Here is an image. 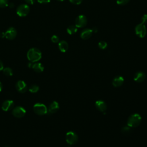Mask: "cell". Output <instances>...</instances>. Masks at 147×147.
<instances>
[{
    "instance_id": "obj_1",
    "label": "cell",
    "mask_w": 147,
    "mask_h": 147,
    "mask_svg": "<svg viewBox=\"0 0 147 147\" xmlns=\"http://www.w3.org/2000/svg\"><path fill=\"white\" fill-rule=\"evenodd\" d=\"M41 57L42 54L41 51L36 48H30L27 53V57L28 60L32 63L39 61L41 59Z\"/></svg>"
},
{
    "instance_id": "obj_12",
    "label": "cell",
    "mask_w": 147,
    "mask_h": 147,
    "mask_svg": "<svg viewBox=\"0 0 147 147\" xmlns=\"http://www.w3.org/2000/svg\"><path fill=\"white\" fill-rule=\"evenodd\" d=\"M14 106V102L11 100H7L3 102L2 105V109L3 111H7L11 110Z\"/></svg>"
},
{
    "instance_id": "obj_4",
    "label": "cell",
    "mask_w": 147,
    "mask_h": 147,
    "mask_svg": "<svg viewBox=\"0 0 147 147\" xmlns=\"http://www.w3.org/2000/svg\"><path fill=\"white\" fill-rule=\"evenodd\" d=\"M30 11V8L27 4H21L17 8V14L20 17H25L27 16Z\"/></svg>"
},
{
    "instance_id": "obj_28",
    "label": "cell",
    "mask_w": 147,
    "mask_h": 147,
    "mask_svg": "<svg viewBox=\"0 0 147 147\" xmlns=\"http://www.w3.org/2000/svg\"><path fill=\"white\" fill-rule=\"evenodd\" d=\"M69 1H70V2H71L74 5H79L83 1V0H69Z\"/></svg>"
},
{
    "instance_id": "obj_8",
    "label": "cell",
    "mask_w": 147,
    "mask_h": 147,
    "mask_svg": "<svg viewBox=\"0 0 147 147\" xmlns=\"http://www.w3.org/2000/svg\"><path fill=\"white\" fill-rule=\"evenodd\" d=\"M17 32L16 29L13 27L9 28L5 32V37L8 40H13L17 36Z\"/></svg>"
},
{
    "instance_id": "obj_17",
    "label": "cell",
    "mask_w": 147,
    "mask_h": 147,
    "mask_svg": "<svg viewBox=\"0 0 147 147\" xmlns=\"http://www.w3.org/2000/svg\"><path fill=\"white\" fill-rule=\"evenodd\" d=\"M59 49L61 52H65L68 49V44L67 41L62 40L59 42L58 44Z\"/></svg>"
},
{
    "instance_id": "obj_3",
    "label": "cell",
    "mask_w": 147,
    "mask_h": 147,
    "mask_svg": "<svg viewBox=\"0 0 147 147\" xmlns=\"http://www.w3.org/2000/svg\"><path fill=\"white\" fill-rule=\"evenodd\" d=\"M33 110L34 113L40 115H43L47 113L48 109L47 107L42 103H37L33 106Z\"/></svg>"
},
{
    "instance_id": "obj_32",
    "label": "cell",
    "mask_w": 147,
    "mask_h": 147,
    "mask_svg": "<svg viewBox=\"0 0 147 147\" xmlns=\"http://www.w3.org/2000/svg\"><path fill=\"white\" fill-rule=\"evenodd\" d=\"M3 64L2 62L0 60V71L3 70Z\"/></svg>"
},
{
    "instance_id": "obj_33",
    "label": "cell",
    "mask_w": 147,
    "mask_h": 147,
    "mask_svg": "<svg viewBox=\"0 0 147 147\" xmlns=\"http://www.w3.org/2000/svg\"><path fill=\"white\" fill-rule=\"evenodd\" d=\"M0 37H1V38L5 37V33L4 32H0Z\"/></svg>"
},
{
    "instance_id": "obj_10",
    "label": "cell",
    "mask_w": 147,
    "mask_h": 147,
    "mask_svg": "<svg viewBox=\"0 0 147 147\" xmlns=\"http://www.w3.org/2000/svg\"><path fill=\"white\" fill-rule=\"evenodd\" d=\"M16 87L17 91L21 93L25 92L28 89L26 84L23 80L18 81L16 84Z\"/></svg>"
},
{
    "instance_id": "obj_18",
    "label": "cell",
    "mask_w": 147,
    "mask_h": 147,
    "mask_svg": "<svg viewBox=\"0 0 147 147\" xmlns=\"http://www.w3.org/2000/svg\"><path fill=\"white\" fill-rule=\"evenodd\" d=\"M32 68L36 72H41L44 69L43 65L40 63H36L33 64Z\"/></svg>"
},
{
    "instance_id": "obj_22",
    "label": "cell",
    "mask_w": 147,
    "mask_h": 147,
    "mask_svg": "<svg viewBox=\"0 0 147 147\" xmlns=\"http://www.w3.org/2000/svg\"><path fill=\"white\" fill-rule=\"evenodd\" d=\"M39 90V87L37 85H32L29 88V91L30 92H32V93H35V92H37Z\"/></svg>"
},
{
    "instance_id": "obj_23",
    "label": "cell",
    "mask_w": 147,
    "mask_h": 147,
    "mask_svg": "<svg viewBox=\"0 0 147 147\" xmlns=\"http://www.w3.org/2000/svg\"><path fill=\"white\" fill-rule=\"evenodd\" d=\"M98 47H99V48H100L101 49H105L107 48V44L106 42L103 41H101L98 43Z\"/></svg>"
},
{
    "instance_id": "obj_21",
    "label": "cell",
    "mask_w": 147,
    "mask_h": 147,
    "mask_svg": "<svg viewBox=\"0 0 147 147\" xmlns=\"http://www.w3.org/2000/svg\"><path fill=\"white\" fill-rule=\"evenodd\" d=\"M131 128L130 126H129L128 125L127 126H123L122 129H121V132L124 134H127L128 133H129L131 131Z\"/></svg>"
},
{
    "instance_id": "obj_11",
    "label": "cell",
    "mask_w": 147,
    "mask_h": 147,
    "mask_svg": "<svg viewBox=\"0 0 147 147\" xmlns=\"http://www.w3.org/2000/svg\"><path fill=\"white\" fill-rule=\"evenodd\" d=\"M145 74L142 71H138L136 72L134 76V80L138 83L142 82L145 79Z\"/></svg>"
},
{
    "instance_id": "obj_5",
    "label": "cell",
    "mask_w": 147,
    "mask_h": 147,
    "mask_svg": "<svg viewBox=\"0 0 147 147\" xmlns=\"http://www.w3.org/2000/svg\"><path fill=\"white\" fill-rule=\"evenodd\" d=\"M65 140L68 144L74 145L78 142V136L75 132L72 131H69L66 134Z\"/></svg>"
},
{
    "instance_id": "obj_31",
    "label": "cell",
    "mask_w": 147,
    "mask_h": 147,
    "mask_svg": "<svg viewBox=\"0 0 147 147\" xmlns=\"http://www.w3.org/2000/svg\"><path fill=\"white\" fill-rule=\"evenodd\" d=\"M8 6H9L10 8H13V7H14V3H13L10 2V3H9Z\"/></svg>"
},
{
    "instance_id": "obj_15",
    "label": "cell",
    "mask_w": 147,
    "mask_h": 147,
    "mask_svg": "<svg viewBox=\"0 0 147 147\" xmlns=\"http://www.w3.org/2000/svg\"><path fill=\"white\" fill-rule=\"evenodd\" d=\"M93 33L92 29H85L80 33V37L83 40H87L90 38Z\"/></svg>"
},
{
    "instance_id": "obj_30",
    "label": "cell",
    "mask_w": 147,
    "mask_h": 147,
    "mask_svg": "<svg viewBox=\"0 0 147 147\" xmlns=\"http://www.w3.org/2000/svg\"><path fill=\"white\" fill-rule=\"evenodd\" d=\"M37 1L40 3H49L51 0H37Z\"/></svg>"
},
{
    "instance_id": "obj_19",
    "label": "cell",
    "mask_w": 147,
    "mask_h": 147,
    "mask_svg": "<svg viewBox=\"0 0 147 147\" xmlns=\"http://www.w3.org/2000/svg\"><path fill=\"white\" fill-rule=\"evenodd\" d=\"M78 31V28L75 25H70L67 29V32L69 34H74Z\"/></svg>"
},
{
    "instance_id": "obj_7",
    "label": "cell",
    "mask_w": 147,
    "mask_h": 147,
    "mask_svg": "<svg viewBox=\"0 0 147 147\" xmlns=\"http://www.w3.org/2000/svg\"><path fill=\"white\" fill-rule=\"evenodd\" d=\"M87 24V18L84 15L78 16L75 20V25L78 28H83Z\"/></svg>"
},
{
    "instance_id": "obj_39",
    "label": "cell",
    "mask_w": 147,
    "mask_h": 147,
    "mask_svg": "<svg viewBox=\"0 0 147 147\" xmlns=\"http://www.w3.org/2000/svg\"><path fill=\"white\" fill-rule=\"evenodd\" d=\"M68 147H70V146H68Z\"/></svg>"
},
{
    "instance_id": "obj_6",
    "label": "cell",
    "mask_w": 147,
    "mask_h": 147,
    "mask_svg": "<svg viewBox=\"0 0 147 147\" xmlns=\"http://www.w3.org/2000/svg\"><path fill=\"white\" fill-rule=\"evenodd\" d=\"M146 28L145 24H139L135 27L136 34L140 38H144L146 34Z\"/></svg>"
},
{
    "instance_id": "obj_35",
    "label": "cell",
    "mask_w": 147,
    "mask_h": 147,
    "mask_svg": "<svg viewBox=\"0 0 147 147\" xmlns=\"http://www.w3.org/2000/svg\"><path fill=\"white\" fill-rule=\"evenodd\" d=\"M92 31H93V33H94V32L96 33V32H97V29H96V27L92 29Z\"/></svg>"
},
{
    "instance_id": "obj_20",
    "label": "cell",
    "mask_w": 147,
    "mask_h": 147,
    "mask_svg": "<svg viewBox=\"0 0 147 147\" xmlns=\"http://www.w3.org/2000/svg\"><path fill=\"white\" fill-rule=\"evenodd\" d=\"M3 74L7 76H10L13 75V71L9 67H6V68H3Z\"/></svg>"
},
{
    "instance_id": "obj_25",
    "label": "cell",
    "mask_w": 147,
    "mask_h": 147,
    "mask_svg": "<svg viewBox=\"0 0 147 147\" xmlns=\"http://www.w3.org/2000/svg\"><path fill=\"white\" fill-rule=\"evenodd\" d=\"M130 0H117V3L119 5H125Z\"/></svg>"
},
{
    "instance_id": "obj_36",
    "label": "cell",
    "mask_w": 147,
    "mask_h": 147,
    "mask_svg": "<svg viewBox=\"0 0 147 147\" xmlns=\"http://www.w3.org/2000/svg\"><path fill=\"white\" fill-rule=\"evenodd\" d=\"M2 89V84L1 82H0V91H1Z\"/></svg>"
},
{
    "instance_id": "obj_37",
    "label": "cell",
    "mask_w": 147,
    "mask_h": 147,
    "mask_svg": "<svg viewBox=\"0 0 147 147\" xmlns=\"http://www.w3.org/2000/svg\"><path fill=\"white\" fill-rule=\"evenodd\" d=\"M57 1H64V0H57Z\"/></svg>"
},
{
    "instance_id": "obj_16",
    "label": "cell",
    "mask_w": 147,
    "mask_h": 147,
    "mask_svg": "<svg viewBox=\"0 0 147 147\" xmlns=\"http://www.w3.org/2000/svg\"><path fill=\"white\" fill-rule=\"evenodd\" d=\"M59 109V105L58 102L56 101H53L49 105L48 111L49 113L53 114V113H56Z\"/></svg>"
},
{
    "instance_id": "obj_26",
    "label": "cell",
    "mask_w": 147,
    "mask_h": 147,
    "mask_svg": "<svg viewBox=\"0 0 147 147\" xmlns=\"http://www.w3.org/2000/svg\"><path fill=\"white\" fill-rule=\"evenodd\" d=\"M51 41L54 43H57L59 41V38L56 35H53L51 37Z\"/></svg>"
},
{
    "instance_id": "obj_29",
    "label": "cell",
    "mask_w": 147,
    "mask_h": 147,
    "mask_svg": "<svg viewBox=\"0 0 147 147\" xmlns=\"http://www.w3.org/2000/svg\"><path fill=\"white\" fill-rule=\"evenodd\" d=\"M25 1L28 3V4H29V5H33L35 3V1L36 0H25Z\"/></svg>"
},
{
    "instance_id": "obj_27",
    "label": "cell",
    "mask_w": 147,
    "mask_h": 147,
    "mask_svg": "<svg viewBox=\"0 0 147 147\" xmlns=\"http://www.w3.org/2000/svg\"><path fill=\"white\" fill-rule=\"evenodd\" d=\"M146 23H147V14H145L141 17V24H145Z\"/></svg>"
},
{
    "instance_id": "obj_14",
    "label": "cell",
    "mask_w": 147,
    "mask_h": 147,
    "mask_svg": "<svg viewBox=\"0 0 147 147\" xmlns=\"http://www.w3.org/2000/svg\"><path fill=\"white\" fill-rule=\"evenodd\" d=\"M124 82V79L121 76H115L112 82V84L113 86L115 87H119L121 86Z\"/></svg>"
},
{
    "instance_id": "obj_9",
    "label": "cell",
    "mask_w": 147,
    "mask_h": 147,
    "mask_svg": "<svg viewBox=\"0 0 147 147\" xmlns=\"http://www.w3.org/2000/svg\"><path fill=\"white\" fill-rule=\"evenodd\" d=\"M25 109L21 106L16 107L12 111L13 115L16 118H22L25 115Z\"/></svg>"
},
{
    "instance_id": "obj_13",
    "label": "cell",
    "mask_w": 147,
    "mask_h": 147,
    "mask_svg": "<svg viewBox=\"0 0 147 147\" xmlns=\"http://www.w3.org/2000/svg\"><path fill=\"white\" fill-rule=\"evenodd\" d=\"M95 107L101 112H105L107 109L106 103L103 100H98L95 102Z\"/></svg>"
},
{
    "instance_id": "obj_24",
    "label": "cell",
    "mask_w": 147,
    "mask_h": 147,
    "mask_svg": "<svg viewBox=\"0 0 147 147\" xmlns=\"http://www.w3.org/2000/svg\"><path fill=\"white\" fill-rule=\"evenodd\" d=\"M9 1L8 0H0V7L4 8L8 6Z\"/></svg>"
},
{
    "instance_id": "obj_2",
    "label": "cell",
    "mask_w": 147,
    "mask_h": 147,
    "mask_svg": "<svg viewBox=\"0 0 147 147\" xmlns=\"http://www.w3.org/2000/svg\"><path fill=\"white\" fill-rule=\"evenodd\" d=\"M141 122V117L137 113L131 114L128 118L127 125L130 127H136L138 126Z\"/></svg>"
},
{
    "instance_id": "obj_38",
    "label": "cell",
    "mask_w": 147,
    "mask_h": 147,
    "mask_svg": "<svg viewBox=\"0 0 147 147\" xmlns=\"http://www.w3.org/2000/svg\"><path fill=\"white\" fill-rule=\"evenodd\" d=\"M4 147H8V146H4Z\"/></svg>"
},
{
    "instance_id": "obj_34",
    "label": "cell",
    "mask_w": 147,
    "mask_h": 147,
    "mask_svg": "<svg viewBox=\"0 0 147 147\" xmlns=\"http://www.w3.org/2000/svg\"><path fill=\"white\" fill-rule=\"evenodd\" d=\"M33 63L32 62H29V63H28V67H29V68H32V65H33Z\"/></svg>"
}]
</instances>
